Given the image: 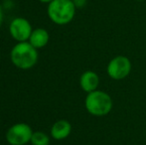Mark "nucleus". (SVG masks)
I'll return each mask as SVG.
<instances>
[{
    "mask_svg": "<svg viewBox=\"0 0 146 145\" xmlns=\"http://www.w3.org/2000/svg\"><path fill=\"white\" fill-rule=\"evenodd\" d=\"M49 40H50V35L48 31L44 28H37L33 30L28 42L38 50L46 47L49 43Z\"/></svg>",
    "mask_w": 146,
    "mask_h": 145,
    "instance_id": "nucleus-9",
    "label": "nucleus"
},
{
    "mask_svg": "<svg viewBox=\"0 0 146 145\" xmlns=\"http://www.w3.org/2000/svg\"><path fill=\"white\" fill-rule=\"evenodd\" d=\"M85 107L87 111L94 116L108 115L112 109V99L108 93L96 89L88 93L85 99Z\"/></svg>",
    "mask_w": 146,
    "mask_h": 145,
    "instance_id": "nucleus-3",
    "label": "nucleus"
},
{
    "mask_svg": "<svg viewBox=\"0 0 146 145\" xmlns=\"http://www.w3.org/2000/svg\"><path fill=\"white\" fill-rule=\"evenodd\" d=\"M71 132L72 124L66 119H60L52 125L50 134L55 140H64L69 137Z\"/></svg>",
    "mask_w": 146,
    "mask_h": 145,
    "instance_id": "nucleus-8",
    "label": "nucleus"
},
{
    "mask_svg": "<svg viewBox=\"0 0 146 145\" xmlns=\"http://www.w3.org/2000/svg\"><path fill=\"white\" fill-rule=\"evenodd\" d=\"M40 2H42V3H46V4H50L52 1H54V0H39Z\"/></svg>",
    "mask_w": 146,
    "mask_h": 145,
    "instance_id": "nucleus-13",
    "label": "nucleus"
},
{
    "mask_svg": "<svg viewBox=\"0 0 146 145\" xmlns=\"http://www.w3.org/2000/svg\"><path fill=\"white\" fill-rule=\"evenodd\" d=\"M8 145H10V144H8Z\"/></svg>",
    "mask_w": 146,
    "mask_h": 145,
    "instance_id": "nucleus-15",
    "label": "nucleus"
},
{
    "mask_svg": "<svg viewBox=\"0 0 146 145\" xmlns=\"http://www.w3.org/2000/svg\"><path fill=\"white\" fill-rule=\"evenodd\" d=\"M33 32L32 25L26 18L16 17L9 25V33L17 43L27 42Z\"/></svg>",
    "mask_w": 146,
    "mask_h": 145,
    "instance_id": "nucleus-6",
    "label": "nucleus"
},
{
    "mask_svg": "<svg viewBox=\"0 0 146 145\" xmlns=\"http://www.w3.org/2000/svg\"><path fill=\"white\" fill-rule=\"evenodd\" d=\"M76 10L77 8L73 0H54L48 4L47 14L53 23L66 25L73 21Z\"/></svg>",
    "mask_w": 146,
    "mask_h": 145,
    "instance_id": "nucleus-2",
    "label": "nucleus"
},
{
    "mask_svg": "<svg viewBox=\"0 0 146 145\" xmlns=\"http://www.w3.org/2000/svg\"><path fill=\"white\" fill-rule=\"evenodd\" d=\"M136 1H144V0H136Z\"/></svg>",
    "mask_w": 146,
    "mask_h": 145,
    "instance_id": "nucleus-14",
    "label": "nucleus"
},
{
    "mask_svg": "<svg viewBox=\"0 0 146 145\" xmlns=\"http://www.w3.org/2000/svg\"><path fill=\"white\" fill-rule=\"evenodd\" d=\"M76 8H83L87 5L88 0H73Z\"/></svg>",
    "mask_w": 146,
    "mask_h": 145,
    "instance_id": "nucleus-11",
    "label": "nucleus"
},
{
    "mask_svg": "<svg viewBox=\"0 0 146 145\" xmlns=\"http://www.w3.org/2000/svg\"><path fill=\"white\" fill-rule=\"evenodd\" d=\"M30 143L32 145H49L50 136L43 131H35L33 132Z\"/></svg>",
    "mask_w": 146,
    "mask_h": 145,
    "instance_id": "nucleus-10",
    "label": "nucleus"
},
{
    "mask_svg": "<svg viewBox=\"0 0 146 145\" xmlns=\"http://www.w3.org/2000/svg\"><path fill=\"white\" fill-rule=\"evenodd\" d=\"M2 23H3V9L0 5V28L2 26Z\"/></svg>",
    "mask_w": 146,
    "mask_h": 145,
    "instance_id": "nucleus-12",
    "label": "nucleus"
},
{
    "mask_svg": "<svg viewBox=\"0 0 146 145\" xmlns=\"http://www.w3.org/2000/svg\"><path fill=\"white\" fill-rule=\"evenodd\" d=\"M32 127L25 122H18L8 128L6 140L10 145H26L31 141L33 135Z\"/></svg>",
    "mask_w": 146,
    "mask_h": 145,
    "instance_id": "nucleus-4",
    "label": "nucleus"
},
{
    "mask_svg": "<svg viewBox=\"0 0 146 145\" xmlns=\"http://www.w3.org/2000/svg\"><path fill=\"white\" fill-rule=\"evenodd\" d=\"M100 85V77L94 71H86L80 77V85L86 93H92L98 89Z\"/></svg>",
    "mask_w": 146,
    "mask_h": 145,
    "instance_id": "nucleus-7",
    "label": "nucleus"
},
{
    "mask_svg": "<svg viewBox=\"0 0 146 145\" xmlns=\"http://www.w3.org/2000/svg\"><path fill=\"white\" fill-rule=\"evenodd\" d=\"M38 50L29 42H19L11 49L10 60L18 69L29 70L38 62Z\"/></svg>",
    "mask_w": 146,
    "mask_h": 145,
    "instance_id": "nucleus-1",
    "label": "nucleus"
},
{
    "mask_svg": "<svg viewBox=\"0 0 146 145\" xmlns=\"http://www.w3.org/2000/svg\"><path fill=\"white\" fill-rule=\"evenodd\" d=\"M106 72L110 79L120 81L128 77L131 72V62L125 56H116L110 61Z\"/></svg>",
    "mask_w": 146,
    "mask_h": 145,
    "instance_id": "nucleus-5",
    "label": "nucleus"
}]
</instances>
